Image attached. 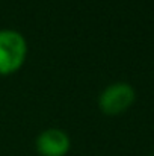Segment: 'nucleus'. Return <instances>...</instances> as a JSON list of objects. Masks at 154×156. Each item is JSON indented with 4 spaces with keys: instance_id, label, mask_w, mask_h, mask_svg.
I'll return each instance as SVG.
<instances>
[{
    "instance_id": "7ed1b4c3",
    "label": "nucleus",
    "mask_w": 154,
    "mask_h": 156,
    "mask_svg": "<svg viewBox=\"0 0 154 156\" xmlns=\"http://www.w3.org/2000/svg\"><path fill=\"white\" fill-rule=\"evenodd\" d=\"M71 149L70 136L56 127L41 132L36 138V150L41 156H65Z\"/></svg>"
},
{
    "instance_id": "20e7f679",
    "label": "nucleus",
    "mask_w": 154,
    "mask_h": 156,
    "mask_svg": "<svg viewBox=\"0 0 154 156\" xmlns=\"http://www.w3.org/2000/svg\"><path fill=\"white\" fill-rule=\"evenodd\" d=\"M153 156H154V155H153Z\"/></svg>"
},
{
    "instance_id": "f257e3e1",
    "label": "nucleus",
    "mask_w": 154,
    "mask_h": 156,
    "mask_svg": "<svg viewBox=\"0 0 154 156\" xmlns=\"http://www.w3.org/2000/svg\"><path fill=\"white\" fill-rule=\"evenodd\" d=\"M27 41L14 29H0V76L17 73L26 62Z\"/></svg>"
},
{
    "instance_id": "f03ea898",
    "label": "nucleus",
    "mask_w": 154,
    "mask_h": 156,
    "mask_svg": "<svg viewBox=\"0 0 154 156\" xmlns=\"http://www.w3.org/2000/svg\"><path fill=\"white\" fill-rule=\"evenodd\" d=\"M135 102V90L125 82H116L106 87L98 97V106L106 115H119Z\"/></svg>"
}]
</instances>
